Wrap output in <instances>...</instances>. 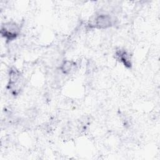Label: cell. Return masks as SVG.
Returning a JSON list of instances; mask_svg holds the SVG:
<instances>
[{
	"label": "cell",
	"instance_id": "277c9868",
	"mask_svg": "<svg viewBox=\"0 0 160 160\" xmlns=\"http://www.w3.org/2000/svg\"><path fill=\"white\" fill-rule=\"evenodd\" d=\"M116 59L128 68L132 67V59L130 53L125 49L119 48L115 51Z\"/></svg>",
	"mask_w": 160,
	"mask_h": 160
},
{
	"label": "cell",
	"instance_id": "7a4b0ae2",
	"mask_svg": "<svg viewBox=\"0 0 160 160\" xmlns=\"http://www.w3.org/2000/svg\"><path fill=\"white\" fill-rule=\"evenodd\" d=\"M23 83V78L21 72L16 68L12 67L9 72V82L8 88L14 95L18 94L22 87Z\"/></svg>",
	"mask_w": 160,
	"mask_h": 160
},
{
	"label": "cell",
	"instance_id": "3957f363",
	"mask_svg": "<svg viewBox=\"0 0 160 160\" xmlns=\"http://www.w3.org/2000/svg\"><path fill=\"white\" fill-rule=\"evenodd\" d=\"M21 33V27L16 22H7L1 25V34L7 41L11 42L16 39Z\"/></svg>",
	"mask_w": 160,
	"mask_h": 160
},
{
	"label": "cell",
	"instance_id": "6da1fadb",
	"mask_svg": "<svg viewBox=\"0 0 160 160\" xmlns=\"http://www.w3.org/2000/svg\"><path fill=\"white\" fill-rule=\"evenodd\" d=\"M117 21L114 15L104 12H98L91 17L88 26L91 29H106L114 26Z\"/></svg>",
	"mask_w": 160,
	"mask_h": 160
},
{
	"label": "cell",
	"instance_id": "5b68a950",
	"mask_svg": "<svg viewBox=\"0 0 160 160\" xmlns=\"http://www.w3.org/2000/svg\"><path fill=\"white\" fill-rule=\"evenodd\" d=\"M77 64L75 61L72 60H64L60 65L59 69L62 73L68 75L77 69Z\"/></svg>",
	"mask_w": 160,
	"mask_h": 160
}]
</instances>
